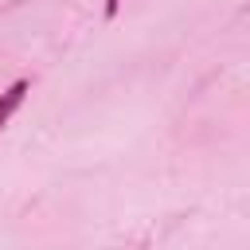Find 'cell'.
<instances>
[{
  "label": "cell",
  "instance_id": "obj_1",
  "mask_svg": "<svg viewBox=\"0 0 250 250\" xmlns=\"http://www.w3.org/2000/svg\"><path fill=\"white\" fill-rule=\"evenodd\" d=\"M27 90H31V82H27V78H16V82H12V86H8L4 94H0V129H4V125L12 121V113H16L20 105H23Z\"/></svg>",
  "mask_w": 250,
  "mask_h": 250
},
{
  "label": "cell",
  "instance_id": "obj_2",
  "mask_svg": "<svg viewBox=\"0 0 250 250\" xmlns=\"http://www.w3.org/2000/svg\"><path fill=\"white\" fill-rule=\"evenodd\" d=\"M117 8H121V0H105V20H113V16H117Z\"/></svg>",
  "mask_w": 250,
  "mask_h": 250
}]
</instances>
